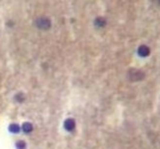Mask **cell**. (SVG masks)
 <instances>
[{"mask_svg":"<svg viewBox=\"0 0 160 149\" xmlns=\"http://www.w3.org/2000/svg\"><path fill=\"white\" fill-rule=\"evenodd\" d=\"M64 126H65V129L67 130H73L74 129H75V122H74L73 119H68L65 121V124H64Z\"/></svg>","mask_w":160,"mask_h":149,"instance_id":"obj_1","label":"cell"},{"mask_svg":"<svg viewBox=\"0 0 160 149\" xmlns=\"http://www.w3.org/2000/svg\"><path fill=\"white\" fill-rule=\"evenodd\" d=\"M22 130H24L25 132H30L33 130V126H32V124H30V123H25L23 125V127H22Z\"/></svg>","mask_w":160,"mask_h":149,"instance_id":"obj_2","label":"cell"},{"mask_svg":"<svg viewBox=\"0 0 160 149\" xmlns=\"http://www.w3.org/2000/svg\"><path fill=\"white\" fill-rule=\"evenodd\" d=\"M9 130H10V132H12L17 133L20 132V127L18 126L17 124H12V125H10V127H9Z\"/></svg>","mask_w":160,"mask_h":149,"instance_id":"obj_3","label":"cell"},{"mask_svg":"<svg viewBox=\"0 0 160 149\" xmlns=\"http://www.w3.org/2000/svg\"><path fill=\"white\" fill-rule=\"evenodd\" d=\"M17 148L18 149H25L26 148V143L24 141H18L17 142Z\"/></svg>","mask_w":160,"mask_h":149,"instance_id":"obj_4","label":"cell"}]
</instances>
